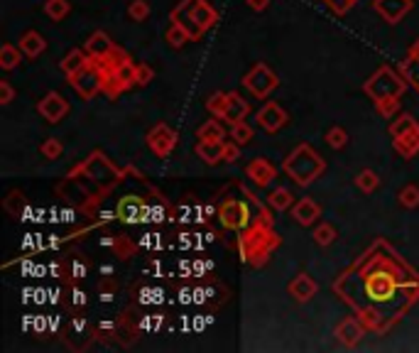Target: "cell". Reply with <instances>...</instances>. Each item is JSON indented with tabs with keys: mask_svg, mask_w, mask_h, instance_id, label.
<instances>
[{
	"mask_svg": "<svg viewBox=\"0 0 419 353\" xmlns=\"http://www.w3.org/2000/svg\"><path fill=\"white\" fill-rule=\"evenodd\" d=\"M245 176H248L257 189H268L270 184L277 179V167H275L268 157H255L248 162V167H245Z\"/></svg>",
	"mask_w": 419,
	"mask_h": 353,
	"instance_id": "15",
	"label": "cell"
},
{
	"mask_svg": "<svg viewBox=\"0 0 419 353\" xmlns=\"http://www.w3.org/2000/svg\"><path fill=\"white\" fill-rule=\"evenodd\" d=\"M372 8H375V12H378L388 25H397L409 10H412L414 3L412 0H375Z\"/></svg>",
	"mask_w": 419,
	"mask_h": 353,
	"instance_id": "18",
	"label": "cell"
},
{
	"mask_svg": "<svg viewBox=\"0 0 419 353\" xmlns=\"http://www.w3.org/2000/svg\"><path fill=\"white\" fill-rule=\"evenodd\" d=\"M287 292H290V297L294 302L304 304V302L314 300L316 292H319V285H316V280L309 272H297V275L292 277V283L287 285Z\"/></svg>",
	"mask_w": 419,
	"mask_h": 353,
	"instance_id": "17",
	"label": "cell"
},
{
	"mask_svg": "<svg viewBox=\"0 0 419 353\" xmlns=\"http://www.w3.org/2000/svg\"><path fill=\"white\" fill-rule=\"evenodd\" d=\"M368 326L358 314H351V317H344L338 322L336 326V339L344 343L346 348H353L363 341V336H366Z\"/></svg>",
	"mask_w": 419,
	"mask_h": 353,
	"instance_id": "14",
	"label": "cell"
},
{
	"mask_svg": "<svg viewBox=\"0 0 419 353\" xmlns=\"http://www.w3.org/2000/svg\"><path fill=\"white\" fill-rule=\"evenodd\" d=\"M268 3H270V0H248V5H251L255 12H262V10H265V8H268Z\"/></svg>",
	"mask_w": 419,
	"mask_h": 353,
	"instance_id": "45",
	"label": "cell"
},
{
	"mask_svg": "<svg viewBox=\"0 0 419 353\" xmlns=\"http://www.w3.org/2000/svg\"><path fill=\"white\" fill-rule=\"evenodd\" d=\"M331 292L366 322L368 331L388 334L419 302V270L378 238L333 280Z\"/></svg>",
	"mask_w": 419,
	"mask_h": 353,
	"instance_id": "1",
	"label": "cell"
},
{
	"mask_svg": "<svg viewBox=\"0 0 419 353\" xmlns=\"http://www.w3.org/2000/svg\"><path fill=\"white\" fill-rule=\"evenodd\" d=\"M108 69H111L113 74H116V77L120 79V83H123L125 88H128V91H130V88L138 86V81H135V71H138V64H135V62H133L130 57L125 59V62H120L118 66H108Z\"/></svg>",
	"mask_w": 419,
	"mask_h": 353,
	"instance_id": "28",
	"label": "cell"
},
{
	"mask_svg": "<svg viewBox=\"0 0 419 353\" xmlns=\"http://www.w3.org/2000/svg\"><path fill=\"white\" fill-rule=\"evenodd\" d=\"M108 246H113V250H116V255L120 260H128L130 255H133V250H135V246H133V241H130L128 235H118L116 241H105Z\"/></svg>",
	"mask_w": 419,
	"mask_h": 353,
	"instance_id": "40",
	"label": "cell"
},
{
	"mask_svg": "<svg viewBox=\"0 0 419 353\" xmlns=\"http://www.w3.org/2000/svg\"><path fill=\"white\" fill-rule=\"evenodd\" d=\"M40 153L45 159H59L64 155V145L59 142V138H47V140L40 145Z\"/></svg>",
	"mask_w": 419,
	"mask_h": 353,
	"instance_id": "39",
	"label": "cell"
},
{
	"mask_svg": "<svg viewBox=\"0 0 419 353\" xmlns=\"http://www.w3.org/2000/svg\"><path fill=\"white\" fill-rule=\"evenodd\" d=\"M255 120H257V125H260L262 130H268V133H277V130H282L287 123H290V116H287V111L279 106V103L268 101V103L257 111Z\"/></svg>",
	"mask_w": 419,
	"mask_h": 353,
	"instance_id": "16",
	"label": "cell"
},
{
	"mask_svg": "<svg viewBox=\"0 0 419 353\" xmlns=\"http://www.w3.org/2000/svg\"><path fill=\"white\" fill-rule=\"evenodd\" d=\"M355 187L361 189L363 194H372L375 189L380 187V176L378 172H372V170H361L358 174H355Z\"/></svg>",
	"mask_w": 419,
	"mask_h": 353,
	"instance_id": "33",
	"label": "cell"
},
{
	"mask_svg": "<svg viewBox=\"0 0 419 353\" xmlns=\"http://www.w3.org/2000/svg\"><path fill=\"white\" fill-rule=\"evenodd\" d=\"M169 23L181 25L194 42L201 40L211 27H216L218 10L211 5L209 0H179L177 8H172V12H169Z\"/></svg>",
	"mask_w": 419,
	"mask_h": 353,
	"instance_id": "6",
	"label": "cell"
},
{
	"mask_svg": "<svg viewBox=\"0 0 419 353\" xmlns=\"http://www.w3.org/2000/svg\"><path fill=\"white\" fill-rule=\"evenodd\" d=\"M407 79L402 77L400 69H392V66L383 64L372 71V77H368L363 81V91L372 101L375 111L383 118L392 120L395 113L400 111V96L407 91Z\"/></svg>",
	"mask_w": 419,
	"mask_h": 353,
	"instance_id": "4",
	"label": "cell"
},
{
	"mask_svg": "<svg viewBox=\"0 0 419 353\" xmlns=\"http://www.w3.org/2000/svg\"><path fill=\"white\" fill-rule=\"evenodd\" d=\"M69 79V86L74 88L81 101H91L99 94H103V81H105V64L101 59H88V64L74 71Z\"/></svg>",
	"mask_w": 419,
	"mask_h": 353,
	"instance_id": "9",
	"label": "cell"
},
{
	"mask_svg": "<svg viewBox=\"0 0 419 353\" xmlns=\"http://www.w3.org/2000/svg\"><path fill=\"white\" fill-rule=\"evenodd\" d=\"M128 18L133 20V23H145V20L150 18V3H147V0H130Z\"/></svg>",
	"mask_w": 419,
	"mask_h": 353,
	"instance_id": "35",
	"label": "cell"
},
{
	"mask_svg": "<svg viewBox=\"0 0 419 353\" xmlns=\"http://www.w3.org/2000/svg\"><path fill=\"white\" fill-rule=\"evenodd\" d=\"M392 150H395L402 159L417 157L419 155V128L409 130V133H405L402 138H395V140H392Z\"/></svg>",
	"mask_w": 419,
	"mask_h": 353,
	"instance_id": "23",
	"label": "cell"
},
{
	"mask_svg": "<svg viewBox=\"0 0 419 353\" xmlns=\"http://www.w3.org/2000/svg\"><path fill=\"white\" fill-rule=\"evenodd\" d=\"M282 170H285V174L290 176L297 187H309V184H314L326 172V159L321 157L309 142H299V145L287 155Z\"/></svg>",
	"mask_w": 419,
	"mask_h": 353,
	"instance_id": "7",
	"label": "cell"
},
{
	"mask_svg": "<svg viewBox=\"0 0 419 353\" xmlns=\"http://www.w3.org/2000/svg\"><path fill=\"white\" fill-rule=\"evenodd\" d=\"M71 12V3L69 0H47L45 3V15L52 23H62Z\"/></svg>",
	"mask_w": 419,
	"mask_h": 353,
	"instance_id": "30",
	"label": "cell"
},
{
	"mask_svg": "<svg viewBox=\"0 0 419 353\" xmlns=\"http://www.w3.org/2000/svg\"><path fill=\"white\" fill-rule=\"evenodd\" d=\"M116 47H118L116 42L105 35V32H101V29L99 32H93V35L86 40V44H84V49H86L91 59H108Z\"/></svg>",
	"mask_w": 419,
	"mask_h": 353,
	"instance_id": "21",
	"label": "cell"
},
{
	"mask_svg": "<svg viewBox=\"0 0 419 353\" xmlns=\"http://www.w3.org/2000/svg\"><path fill=\"white\" fill-rule=\"evenodd\" d=\"M155 79V69H152L150 64H145V62H140L138 64V71H135V81H138V86H147V83Z\"/></svg>",
	"mask_w": 419,
	"mask_h": 353,
	"instance_id": "41",
	"label": "cell"
},
{
	"mask_svg": "<svg viewBox=\"0 0 419 353\" xmlns=\"http://www.w3.org/2000/svg\"><path fill=\"white\" fill-rule=\"evenodd\" d=\"M321 3H326V8L331 12H336V15H346L358 0H321Z\"/></svg>",
	"mask_w": 419,
	"mask_h": 353,
	"instance_id": "42",
	"label": "cell"
},
{
	"mask_svg": "<svg viewBox=\"0 0 419 353\" xmlns=\"http://www.w3.org/2000/svg\"><path fill=\"white\" fill-rule=\"evenodd\" d=\"M23 62V49L15 47V44H3L0 47V69H15V66Z\"/></svg>",
	"mask_w": 419,
	"mask_h": 353,
	"instance_id": "31",
	"label": "cell"
},
{
	"mask_svg": "<svg viewBox=\"0 0 419 353\" xmlns=\"http://www.w3.org/2000/svg\"><path fill=\"white\" fill-rule=\"evenodd\" d=\"M243 86L251 96L265 101L270 94H272L275 88L279 86V77L270 69L268 64H265V62H257V64L243 77Z\"/></svg>",
	"mask_w": 419,
	"mask_h": 353,
	"instance_id": "10",
	"label": "cell"
},
{
	"mask_svg": "<svg viewBox=\"0 0 419 353\" xmlns=\"http://www.w3.org/2000/svg\"><path fill=\"white\" fill-rule=\"evenodd\" d=\"M194 153L199 159H204L206 165H218L226 155V140H199L194 145Z\"/></svg>",
	"mask_w": 419,
	"mask_h": 353,
	"instance_id": "22",
	"label": "cell"
},
{
	"mask_svg": "<svg viewBox=\"0 0 419 353\" xmlns=\"http://www.w3.org/2000/svg\"><path fill=\"white\" fill-rule=\"evenodd\" d=\"M238 194H226L218 201V209H216V216H218V224L226 231L233 233H243V231L253 228L257 224H272V216H270L268 204H262L251 189L238 184L236 187Z\"/></svg>",
	"mask_w": 419,
	"mask_h": 353,
	"instance_id": "3",
	"label": "cell"
},
{
	"mask_svg": "<svg viewBox=\"0 0 419 353\" xmlns=\"http://www.w3.org/2000/svg\"><path fill=\"white\" fill-rule=\"evenodd\" d=\"M397 69H400L402 77L407 79L409 86L417 88V94H419V40L407 49V57L397 64Z\"/></svg>",
	"mask_w": 419,
	"mask_h": 353,
	"instance_id": "20",
	"label": "cell"
},
{
	"mask_svg": "<svg viewBox=\"0 0 419 353\" xmlns=\"http://www.w3.org/2000/svg\"><path fill=\"white\" fill-rule=\"evenodd\" d=\"M338 238V231L333 228L331 224H326V221H319V224L314 226V243L321 248L331 246L333 241Z\"/></svg>",
	"mask_w": 419,
	"mask_h": 353,
	"instance_id": "34",
	"label": "cell"
},
{
	"mask_svg": "<svg viewBox=\"0 0 419 353\" xmlns=\"http://www.w3.org/2000/svg\"><path fill=\"white\" fill-rule=\"evenodd\" d=\"M265 204H268L272 211H287V209H292L297 201H294V194H292L287 187H275V189H270L268 196H265Z\"/></svg>",
	"mask_w": 419,
	"mask_h": 353,
	"instance_id": "24",
	"label": "cell"
},
{
	"mask_svg": "<svg viewBox=\"0 0 419 353\" xmlns=\"http://www.w3.org/2000/svg\"><path fill=\"white\" fill-rule=\"evenodd\" d=\"M292 218H294L299 226H314L321 218V206L316 204L312 196H302L297 204L292 206Z\"/></svg>",
	"mask_w": 419,
	"mask_h": 353,
	"instance_id": "19",
	"label": "cell"
},
{
	"mask_svg": "<svg viewBox=\"0 0 419 353\" xmlns=\"http://www.w3.org/2000/svg\"><path fill=\"white\" fill-rule=\"evenodd\" d=\"M414 128H419L417 118L409 116V113H400V116L392 118V123H390V128H388V133H390V138L395 140V138H402L405 133H409V130H414Z\"/></svg>",
	"mask_w": 419,
	"mask_h": 353,
	"instance_id": "29",
	"label": "cell"
},
{
	"mask_svg": "<svg viewBox=\"0 0 419 353\" xmlns=\"http://www.w3.org/2000/svg\"><path fill=\"white\" fill-rule=\"evenodd\" d=\"M199 140H226V128H223L221 118H211L206 123L199 125L196 130Z\"/></svg>",
	"mask_w": 419,
	"mask_h": 353,
	"instance_id": "26",
	"label": "cell"
},
{
	"mask_svg": "<svg viewBox=\"0 0 419 353\" xmlns=\"http://www.w3.org/2000/svg\"><path fill=\"white\" fill-rule=\"evenodd\" d=\"M253 135H255V133H253V128H251L248 123H245V120H240V123L231 125V140H233V142H238L240 147L248 145V142L253 140Z\"/></svg>",
	"mask_w": 419,
	"mask_h": 353,
	"instance_id": "37",
	"label": "cell"
},
{
	"mask_svg": "<svg viewBox=\"0 0 419 353\" xmlns=\"http://www.w3.org/2000/svg\"><path fill=\"white\" fill-rule=\"evenodd\" d=\"M236 159H240V145L238 142H228L226 140V155H223V162H236Z\"/></svg>",
	"mask_w": 419,
	"mask_h": 353,
	"instance_id": "44",
	"label": "cell"
},
{
	"mask_svg": "<svg viewBox=\"0 0 419 353\" xmlns=\"http://www.w3.org/2000/svg\"><path fill=\"white\" fill-rule=\"evenodd\" d=\"M397 199H400V206H405V209H417V206H419V187H417V184H407V187H402L400 194H397Z\"/></svg>",
	"mask_w": 419,
	"mask_h": 353,
	"instance_id": "38",
	"label": "cell"
},
{
	"mask_svg": "<svg viewBox=\"0 0 419 353\" xmlns=\"http://www.w3.org/2000/svg\"><path fill=\"white\" fill-rule=\"evenodd\" d=\"M88 52L86 49H71L69 54H66L64 59H62V64H59V69L64 71V77H71L74 71H79L81 66L88 64Z\"/></svg>",
	"mask_w": 419,
	"mask_h": 353,
	"instance_id": "27",
	"label": "cell"
},
{
	"mask_svg": "<svg viewBox=\"0 0 419 353\" xmlns=\"http://www.w3.org/2000/svg\"><path fill=\"white\" fill-rule=\"evenodd\" d=\"M147 147L152 150V155H157V157H169V155L175 153L177 142H179V135H177L175 130L169 128L167 123H157L152 125L147 130V138H145Z\"/></svg>",
	"mask_w": 419,
	"mask_h": 353,
	"instance_id": "11",
	"label": "cell"
},
{
	"mask_svg": "<svg viewBox=\"0 0 419 353\" xmlns=\"http://www.w3.org/2000/svg\"><path fill=\"white\" fill-rule=\"evenodd\" d=\"M20 49H23L25 57L35 59L47 49V40L37 32V29H27V32L20 37Z\"/></svg>",
	"mask_w": 419,
	"mask_h": 353,
	"instance_id": "25",
	"label": "cell"
},
{
	"mask_svg": "<svg viewBox=\"0 0 419 353\" xmlns=\"http://www.w3.org/2000/svg\"><path fill=\"white\" fill-rule=\"evenodd\" d=\"M150 201L142 199V196H135V194H128L123 196L116 206V216L125 224H145L150 221Z\"/></svg>",
	"mask_w": 419,
	"mask_h": 353,
	"instance_id": "12",
	"label": "cell"
},
{
	"mask_svg": "<svg viewBox=\"0 0 419 353\" xmlns=\"http://www.w3.org/2000/svg\"><path fill=\"white\" fill-rule=\"evenodd\" d=\"M164 42H167L172 49H181L186 44V42H192V37H189V32H186L181 25H169L167 32H164Z\"/></svg>",
	"mask_w": 419,
	"mask_h": 353,
	"instance_id": "32",
	"label": "cell"
},
{
	"mask_svg": "<svg viewBox=\"0 0 419 353\" xmlns=\"http://www.w3.org/2000/svg\"><path fill=\"white\" fill-rule=\"evenodd\" d=\"M206 111L214 118H221L223 123L236 125L240 120H245V116L251 113V106L236 91H216V94H211L206 99Z\"/></svg>",
	"mask_w": 419,
	"mask_h": 353,
	"instance_id": "8",
	"label": "cell"
},
{
	"mask_svg": "<svg viewBox=\"0 0 419 353\" xmlns=\"http://www.w3.org/2000/svg\"><path fill=\"white\" fill-rule=\"evenodd\" d=\"M326 145L331 147V150H344L348 145V133H346L341 125H333L329 133H326Z\"/></svg>",
	"mask_w": 419,
	"mask_h": 353,
	"instance_id": "36",
	"label": "cell"
},
{
	"mask_svg": "<svg viewBox=\"0 0 419 353\" xmlns=\"http://www.w3.org/2000/svg\"><path fill=\"white\" fill-rule=\"evenodd\" d=\"M236 246H238V255L243 263L253 265V267H262L270 260V255L282 246V238L275 231V224H257L238 233Z\"/></svg>",
	"mask_w": 419,
	"mask_h": 353,
	"instance_id": "5",
	"label": "cell"
},
{
	"mask_svg": "<svg viewBox=\"0 0 419 353\" xmlns=\"http://www.w3.org/2000/svg\"><path fill=\"white\" fill-rule=\"evenodd\" d=\"M130 167L118 170L111 159L103 153H91L81 165H76L69 174L64 176V184L57 187V192L79 209L88 211L96 206L105 194H111L113 189L123 182V176L128 174Z\"/></svg>",
	"mask_w": 419,
	"mask_h": 353,
	"instance_id": "2",
	"label": "cell"
},
{
	"mask_svg": "<svg viewBox=\"0 0 419 353\" xmlns=\"http://www.w3.org/2000/svg\"><path fill=\"white\" fill-rule=\"evenodd\" d=\"M37 113L45 118L47 123H59L69 113V101L59 94V91H49V94H45L37 101Z\"/></svg>",
	"mask_w": 419,
	"mask_h": 353,
	"instance_id": "13",
	"label": "cell"
},
{
	"mask_svg": "<svg viewBox=\"0 0 419 353\" xmlns=\"http://www.w3.org/2000/svg\"><path fill=\"white\" fill-rule=\"evenodd\" d=\"M15 99V88H12V83L10 81H0V106H8L10 101Z\"/></svg>",
	"mask_w": 419,
	"mask_h": 353,
	"instance_id": "43",
	"label": "cell"
}]
</instances>
